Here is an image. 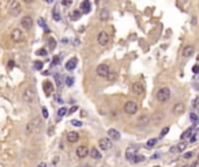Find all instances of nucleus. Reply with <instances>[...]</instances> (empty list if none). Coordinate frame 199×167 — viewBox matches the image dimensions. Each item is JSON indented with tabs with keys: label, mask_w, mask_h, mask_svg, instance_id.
Returning <instances> with one entry per match:
<instances>
[{
	"label": "nucleus",
	"mask_w": 199,
	"mask_h": 167,
	"mask_svg": "<svg viewBox=\"0 0 199 167\" xmlns=\"http://www.w3.org/2000/svg\"><path fill=\"white\" fill-rule=\"evenodd\" d=\"M170 95H171L170 89L168 87H162V88L159 89L156 97H157V100H159V102H167L170 99Z\"/></svg>",
	"instance_id": "f257e3e1"
},
{
	"label": "nucleus",
	"mask_w": 199,
	"mask_h": 167,
	"mask_svg": "<svg viewBox=\"0 0 199 167\" xmlns=\"http://www.w3.org/2000/svg\"><path fill=\"white\" fill-rule=\"evenodd\" d=\"M11 38H12V41H14L15 43H20V42H22L25 40V34H23V31H22L21 29L15 28V29L12 30V33H11Z\"/></svg>",
	"instance_id": "f03ea898"
},
{
	"label": "nucleus",
	"mask_w": 199,
	"mask_h": 167,
	"mask_svg": "<svg viewBox=\"0 0 199 167\" xmlns=\"http://www.w3.org/2000/svg\"><path fill=\"white\" fill-rule=\"evenodd\" d=\"M22 99L25 102H28V103H32L35 99V91L32 88V87H28L23 91V94H22Z\"/></svg>",
	"instance_id": "7ed1b4c3"
},
{
	"label": "nucleus",
	"mask_w": 199,
	"mask_h": 167,
	"mask_svg": "<svg viewBox=\"0 0 199 167\" xmlns=\"http://www.w3.org/2000/svg\"><path fill=\"white\" fill-rule=\"evenodd\" d=\"M109 68L106 64H100L97 66V74L101 78H108L109 77Z\"/></svg>",
	"instance_id": "20e7f679"
},
{
	"label": "nucleus",
	"mask_w": 199,
	"mask_h": 167,
	"mask_svg": "<svg viewBox=\"0 0 199 167\" xmlns=\"http://www.w3.org/2000/svg\"><path fill=\"white\" fill-rule=\"evenodd\" d=\"M8 12L13 16H18L19 14L21 13V5H20V2L19 1H12L11 5H10Z\"/></svg>",
	"instance_id": "39448f33"
},
{
	"label": "nucleus",
	"mask_w": 199,
	"mask_h": 167,
	"mask_svg": "<svg viewBox=\"0 0 199 167\" xmlns=\"http://www.w3.org/2000/svg\"><path fill=\"white\" fill-rule=\"evenodd\" d=\"M123 110L126 111L127 114H129V115H134V114H136V111H137V105H136L134 101H127V102L125 103Z\"/></svg>",
	"instance_id": "423d86ee"
},
{
	"label": "nucleus",
	"mask_w": 199,
	"mask_h": 167,
	"mask_svg": "<svg viewBox=\"0 0 199 167\" xmlns=\"http://www.w3.org/2000/svg\"><path fill=\"white\" fill-rule=\"evenodd\" d=\"M97 41L98 43L100 44V45H106L107 43L109 42V36H108V34H107L106 31H100L99 34H98V37H97Z\"/></svg>",
	"instance_id": "0eeeda50"
},
{
	"label": "nucleus",
	"mask_w": 199,
	"mask_h": 167,
	"mask_svg": "<svg viewBox=\"0 0 199 167\" xmlns=\"http://www.w3.org/2000/svg\"><path fill=\"white\" fill-rule=\"evenodd\" d=\"M98 144H99V147H100L103 151H107V150H109V149L112 147V140L109 138L99 139Z\"/></svg>",
	"instance_id": "6e6552de"
},
{
	"label": "nucleus",
	"mask_w": 199,
	"mask_h": 167,
	"mask_svg": "<svg viewBox=\"0 0 199 167\" xmlns=\"http://www.w3.org/2000/svg\"><path fill=\"white\" fill-rule=\"evenodd\" d=\"M132 89L134 94L140 95V94H142L145 92V86H143V84L141 83V81H135V83L133 84Z\"/></svg>",
	"instance_id": "1a4fd4ad"
},
{
	"label": "nucleus",
	"mask_w": 199,
	"mask_h": 167,
	"mask_svg": "<svg viewBox=\"0 0 199 167\" xmlns=\"http://www.w3.org/2000/svg\"><path fill=\"white\" fill-rule=\"evenodd\" d=\"M186 146H187V143H185V142H181V143H178L177 145H173V147L170 149V152L171 153L184 152L186 149Z\"/></svg>",
	"instance_id": "9d476101"
},
{
	"label": "nucleus",
	"mask_w": 199,
	"mask_h": 167,
	"mask_svg": "<svg viewBox=\"0 0 199 167\" xmlns=\"http://www.w3.org/2000/svg\"><path fill=\"white\" fill-rule=\"evenodd\" d=\"M21 26H22V28L27 29V30L32 29V27H33V19L30 16H27V15L23 16L21 19Z\"/></svg>",
	"instance_id": "9b49d317"
},
{
	"label": "nucleus",
	"mask_w": 199,
	"mask_h": 167,
	"mask_svg": "<svg viewBox=\"0 0 199 167\" xmlns=\"http://www.w3.org/2000/svg\"><path fill=\"white\" fill-rule=\"evenodd\" d=\"M136 149L134 147V146H129V147H127V150H126V159L128 160V161H133L134 160V158L136 157Z\"/></svg>",
	"instance_id": "f8f14e48"
},
{
	"label": "nucleus",
	"mask_w": 199,
	"mask_h": 167,
	"mask_svg": "<svg viewBox=\"0 0 199 167\" xmlns=\"http://www.w3.org/2000/svg\"><path fill=\"white\" fill-rule=\"evenodd\" d=\"M43 91L46 97H50L54 92V85L50 81H44L43 83Z\"/></svg>",
	"instance_id": "ddd939ff"
},
{
	"label": "nucleus",
	"mask_w": 199,
	"mask_h": 167,
	"mask_svg": "<svg viewBox=\"0 0 199 167\" xmlns=\"http://www.w3.org/2000/svg\"><path fill=\"white\" fill-rule=\"evenodd\" d=\"M77 63H78V59H77L76 57L70 58V59L65 63V69L68 70V71H72V70H75L76 69V66H77Z\"/></svg>",
	"instance_id": "4468645a"
},
{
	"label": "nucleus",
	"mask_w": 199,
	"mask_h": 167,
	"mask_svg": "<svg viewBox=\"0 0 199 167\" xmlns=\"http://www.w3.org/2000/svg\"><path fill=\"white\" fill-rule=\"evenodd\" d=\"M66 139H68L69 143H77L79 140V135L76 131H70L66 135Z\"/></svg>",
	"instance_id": "2eb2a0df"
},
{
	"label": "nucleus",
	"mask_w": 199,
	"mask_h": 167,
	"mask_svg": "<svg viewBox=\"0 0 199 167\" xmlns=\"http://www.w3.org/2000/svg\"><path fill=\"white\" fill-rule=\"evenodd\" d=\"M185 110V106H184V103H182V102H177L175 106H173V114L175 115H182L183 113Z\"/></svg>",
	"instance_id": "dca6fc26"
},
{
	"label": "nucleus",
	"mask_w": 199,
	"mask_h": 167,
	"mask_svg": "<svg viewBox=\"0 0 199 167\" xmlns=\"http://www.w3.org/2000/svg\"><path fill=\"white\" fill-rule=\"evenodd\" d=\"M89 149L85 146V145H82L79 147H77V150H76V154L79 157V158H85L87 154H89Z\"/></svg>",
	"instance_id": "f3484780"
},
{
	"label": "nucleus",
	"mask_w": 199,
	"mask_h": 167,
	"mask_svg": "<svg viewBox=\"0 0 199 167\" xmlns=\"http://www.w3.org/2000/svg\"><path fill=\"white\" fill-rule=\"evenodd\" d=\"M107 134H108V136H109V138L114 139V140H119L121 138V135H120V132L117 130V129H109L108 131H107Z\"/></svg>",
	"instance_id": "a211bd4d"
},
{
	"label": "nucleus",
	"mask_w": 199,
	"mask_h": 167,
	"mask_svg": "<svg viewBox=\"0 0 199 167\" xmlns=\"http://www.w3.org/2000/svg\"><path fill=\"white\" fill-rule=\"evenodd\" d=\"M80 9H82V13L84 14L90 13V11H91V4H90V1H87V0L83 1L80 4Z\"/></svg>",
	"instance_id": "6ab92c4d"
},
{
	"label": "nucleus",
	"mask_w": 199,
	"mask_h": 167,
	"mask_svg": "<svg viewBox=\"0 0 199 167\" xmlns=\"http://www.w3.org/2000/svg\"><path fill=\"white\" fill-rule=\"evenodd\" d=\"M193 52H195V48L192 45H187L183 50V56L186 57V58H189V57H191V56L193 55Z\"/></svg>",
	"instance_id": "aec40b11"
},
{
	"label": "nucleus",
	"mask_w": 199,
	"mask_h": 167,
	"mask_svg": "<svg viewBox=\"0 0 199 167\" xmlns=\"http://www.w3.org/2000/svg\"><path fill=\"white\" fill-rule=\"evenodd\" d=\"M99 19H100L101 21H107V20L109 19V12H108L107 8H103V9L100 11V13H99Z\"/></svg>",
	"instance_id": "412c9836"
},
{
	"label": "nucleus",
	"mask_w": 199,
	"mask_h": 167,
	"mask_svg": "<svg viewBox=\"0 0 199 167\" xmlns=\"http://www.w3.org/2000/svg\"><path fill=\"white\" fill-rule=\"evenodd\" d=\"M148 123H149V117L147 115L139 117V120H137V126H146Z\"/></svg>",
	"instance_id": "4be33fe9"
},
{
	"label": "nucleus",
	"mask_w": 199,
	"mask_h": 167,
	"mask_svg": "<svg viewBox=\"0 0 199 167\" xmlns=\"http://www.w3.org/2000/svg\"><path fill=\"white\" fill-rule=\"evenodd\" d=\"M55 80H56V84H57V87H58V88H61V87L63 86V84L65 83V78L63 79L62 74H59V73L55 74Z\"/></svg>",
	"instance_id": "5701e85b"
},
{
	"label": "nucleus",
	"mask_w": 199,
	"mask_h": 167,
	"mask_svg": "<svg viewBox=\"0 0 199 167\" xmlns=\"http://www.w3.org/2000/svg\"><path fill=\"white\" fill-rule=\"evenodd\" d=\"M90 155H91V158L95 159V160H99V159L101 158V154H100V152H99L95 147H92V149H91V151H90Z\"/></svg>",
	"instance_id": "b1692460"
},
{
	"label": "nucleus",
	"mask_w": 199,
	"mask_h": 167,
	"mask_svg": "<svg viewBox=\"0 0 199 167\" xmlns=\"http://www.w3.org/2000/svg\"><path fill=\"white\" fill-rule=\"evenodd\" d=\"M193 129H195V126H191V128H189V129L186 130L185 132H183V134H182V136H181V139L191 138V136H192V134H193Z\"/></svg>",
	"instance_id": "393cba45"
},
{
	"label": "nucleus",
	"mask_w": 199,
	"mask_h": 167,
	"mask_svg": "<svg viewBox=\"0 0 199 167\" xmlns=\"http://www.w3.org/2000/svg\"><path fill=\"white\" fill-rule=\"evenodd\" d=\"M53 19L55 21H57V22L61 21V19H62V17H61V13H59V9H58L57 7H55L53 9Z\"/></svg>",
	"instance_id": "a878e982"
},
{
	"label": "nucleus",
	"mask_w": 199,
	"mask_h": 167,
	"mask_svg": "<svg viewBox=\"0 0 199 167\" xmlns=\"http://www.w3.org/2000/svg\"><path fill=\"white\" fill-rule=\"evenodd\" d=\"M80 16H82V12L78 11V9H75L72 14H71V20H73V21H77V20H79Z\"/></svg>",
	"instance_id": "bb28decb"
},
{
	"label": "nucleus",
	"mask_w": 199,
	"mask_h": 167,
	"mask_svg": "<svg viewBox=\"0 0 199 167\" xmlns=\"http://www.w3.org/2000/svg\"><path fill=\"white\" fill-rule=\"evenodd\" d=\"M48 46H49L50 51L55 50V48H56V41H55L54 37H49V40H48Z\"/></svg>",
	"instance_id": "cd10ccee"
},
{
	"label": "nucleus",
	"mask_w": 199,
	"mask_h": 167,
	"mask_svg": "<svg viewBox=\"0 0 199 167\" xmlns=\"http://www.w3.org/2000/svg\"><path fill=\"white\" fill-rule=\"evenodd\" d=\"M66 113H68V108L66 107H62V108H59L58 111H57V115L59 116V117H63V116H65Z\"/></svg>",
	"instance_id": "c85d7f7f"
},
{
	"label": "nucleus",
	"mask_w": 199,
	"mask_h": 167,
	"mask_svg": "<svg viewBox=\"0 0 199 167\" xmlns=\"http://www.w3.org/2000/svg\"><path fill=\"white\" fill-rule=\"evenodd\" d=\"M143 160H145V155H142V154H136V157L134 158V160H133L132 163L137 164V163H141V161H143Z\"/></svg>",
	"instance_id": "c756f323"
},
{
	"label": "nucleus",
	"mask_w": 199,
	"mask_h": 167,
	"mask_svg": "<svg viewBox=\"0 0 199 167\" xmlns=\"http://www.w3.org/2000/svg\"><path fill=\"white\" fill-rule=\"evenodd\" d=\"M36 55L41 56V57H46V56H48V51H47L44 48H41V49H39V50L36 51Z\"/></svg>",
	"instance_id": "7c9ffc66"
},
{
	"label": "nucleus",
	"mask_w": 199,
	"mask_h": 167,
	"mask_svg": "<svg viewBox=\"0 0 199 167\" xmlns=\"http://www.w3.org/2000/svg\"><path fill=\"white\" fill-rule=\"evenodd\" d=\"M190 120L192 121V123H193V124H197V123H198V121H199L198 116H197L195 113H191V114H190Z\"/></svg>",
	"instance_id": "2f4dec72"
},
{
	"label": "nucleus",
	"mask_w": 199,
	"mask_h": 167,
	"mask_svg": "<svg viewBox=\"0 0 199 167\" xmlns=\"http://www.w3.org/2000/svg\"><path fill=\"white\" fill-rule=\"evenodd\" d=\"M198 137H199V129L198 130H196V132L191 136V138H190V143H195V142H197V140H198Z\"/></svg>",
	"instance_id": "473e14b6"
},
{
	"label": "nucleus",
	"mask_w": 199,
	"mask_h": 167,
	"mask_svg": "<svg viewBox=\"0 0 199 167\" xmlns=\"http://www.w3.org/2000/svg\"><path fill=\"white\" fill-rule=\"evenodd\" d=\"M34 68H35V70H37V71H41V70L43 69V63L41 60L34 62Z\"/></svg>",
	"instance_id": "72a5a7b5"
},
{
	"label": "nucleus",
	"mask_w": 199,
	"mask_h": 167,
	"mask_svg": "<svg viewBox=\"0 0 199 167\" xmlns=\"http://www.w3.org/2000/svg\"><path fill=\"white\" fill-rule=\"evenodd\" d=\"M65 84H66V86L71 87V86L75 84V79H73L72 77H65Z\"/></svg>",
	"instance_id": "f704fd0d"
},
{
	"label": "nucleus",
	"mask_w": 199,
	"mask_h": 167,
	"mask_svg": "<svg viewBox=\"0 0 199 167\" xmlns=\"http://www.w3.org/2000/svg\"><path fill=\"white\" fill-rule=\"evenodd\" d=\"M157 140H159L157 138H151V139H149V140L147 142V146H148V147H153V146H154V145H155V144L157 143Z\"/></svg>",
	"instance_id": "c9c22d12"
},
{
	"label": "nucleus",
	"mask_w": 199,
	"mask_h": 167,
	"mask_svg": "<svg viewBox=\"0 0 199 167\" xmlns=\"http://www.w3.org/2000/svg\"><path fill=\"white\" fill-rule=\"evenodd\" d=\"M37 23H39V26H41L44 30H48V26H47V23L44 22L43 19H39V22H37Z\"/></svg>",
	"instance_id": "e433bc0d"
},
{
	"label": "nucleus",
	"mask_w": 199,
	"mask_h": 167,
	"mask_svg": "<svg viewBox=\"0 0 199 167\" xmlns=\"http://www.w3.org/2000/svg\"><path fill=\"white\" fill-rule=\"evenodd\" d=\"M71 124L73 125V126H78V128H79V126L83 125V122H82V121H78V120H72V121H71Z\"/></svg>",
	"instance_id": "4c0bfd02"
},
{
	"label": "nucleus",
	"mask_w": 199,
	"mask_h": 167,
	"mask_svg": "<svg viewBox=\"0 0 199 167\" xmlns=\"http://www.w3.org/2000/svg\"><path fill=\"white\" fill-rule=\"evenodd\" d=\"M42 115L44 118H48L49 117V113H48V109L46 107H42Z\"/></svg>",
	"instance_id": "58836bf2"
},
{
	"label": "nucleus",
	"mask_w": 199,
	"mask_h": 167,
	"mask_svg": "<svg viewBox=\"0 0 199 167\" xmlns=\"http://www.w3.org/2000/svg\"><path fill=\"white\" fill-rule=\"evenodd\" d=\"M59 63V56H55L53 59V63H51V65L53 66H55V65H57Z\"/></svg>",
	"instance_id": "ea45409f"
},
{
	"label": "nucleus",
	"mask_w": 199,
	"mask_h": 167,
	"mask_svg": "<svg viewBox=\"0 0 199 167\" xmlns=\"http://www.w3.org/2000/svg\"><path fill=\"white\" fill-rule=\"evenodd\" d=\"M169 130H170V129H169V126L164 128V129H163V130L161 131V136H162V137H163V136H165V135H167V134L169 132Z\"/></svg>",
	"instance_id": "a19ab883"
},
{
	"label": "nucleus",
	"mask_w": 199,
	"mask_h": 167,
	"mask_svg": "<svg viewBox=\"0 0 199 167\" xmlns=\"http://www.w3.org/2000/svg\"><path fill=\"white\" fill-rule=\"evenodd\" d=\"M192 155H193V153H192V152H186V153H184L183 158H184V159H190Z\"/></svg>",
	"instance_id": "79ce46f5"
},
{
	"label": "nucleus",
	"mask_w": 199,
	"mask_h": 167,
	"mask_svg": "<svg viewBox=\"0 0 199 167\" xmlns=\"http://www.w3.org/2000/svg\"><path fill=\"white\" fill-rule=\"evenodd\" d=\"M71 4H72L71 0H68V1H66V0H63V1H62V5H63V6H70Z\"/></svg>",
	"instance_id": "37998d69"
},
{
	"label": "nucleus",
	"mask_w": 199,
	"mask_h": 167,
	"mask_svg": "<svg viewBox=\"0 0 199 167\" xmlns=\"http://www.w3.org/2000/svg\"><path fill=\"white\" fill-rule=\"evenodd\" d=\"M198 105H199V97H196V99L193 100V103H192V106H193V107H197Z\"/></svg>",
	"instance_id": "c03bdc74"
},
{
	"label": "nucleus",
	"mask_w": 199,
	"mask_h": 167,
	"mask_svg": "<svg viewBox=\"0 0 199 167\" xmlns=\"http://www.w3.org/2000/svg\"><path fill=\"white\" fill-rule=\"evenodd\" d=\"M192 71H193V73H197V74H199V66L198 65H195V66L192 68Z\"/></svg>",
	"instance_id": "a18cd8bd"
},
{
	"label": "nucleus",
	"mask_w": 199,
	"mask_h": 167,
	"mask_svg": "<svg viewBox=\"0 0 199 167\" xmlns=\"http://www.w3.org/2000/svg\"><path fill=\"white\" fill-rule=\"evenodd\" d=\"M55 100H56L58 103H63V100L61 99V97H59V95H55Z\"/></svg>",
	"instance_id": "49530a36"
},
{
	"label": "nucleus",
	"mask_w": 199,
	"mask_h": 167,
	"mask_svg": "<svg viewBox=\"0 0 199 167\" xmlns=\"http://www.w3.org/2000/svg\"><path fill=\"white\" fill-rule=\"evenodd\" d=\"M77 109H78V107H77V106H75V107H72V108H71V109L69 110V114H73V113H75V111L77 110Z\"/></svg>",
	"instance_id": "de8ad7c7"
},
{
	"label": "nucleus",
	"mask_w": 199,
	"mask_h": 167,
	"mask_svg": "<svg viewBox=\"0 0 199 167\" xmlns=\"http://www.w3.org/2000/svg\"><path fill=\"white\" fill-rule=\"evenodd\" d=\"M8 68H10V69H13L14 68V60H10V62H8Z\"/></svg>",
	"instance_id": "09e8293b"
},
{
	"label": "nucleus",
	"mask_w": 199,
	"mask_h": 167,
	"mask_svg": "<svg viewBox=\"0 0 199 167\" xmlns=\"http://www.w3.org/2000/svg\"><path fill=\"white\" fill-rule=\"evenodd\" d=\"M48 135H49V136H51V135H54V126H50V128H49V131H48Z\"/></svg>",
	"instance_id": "8fccbe9b"
},
{
	"label": "nucleus",
	"mask_w": 199,
	"mask_h": 167,
	"mask_svg": "<svg viewBox=\"0 0 199 167\" xmlns=\"http://www.w3.org/2000/svg\"><path fill=\"white\" fill-rule=\"evenodd\" d=\"M192 167H199V160H197V161H195V163L192 164Z\"/></svg>",
	"instance_id": "3c124183"
},
{
	"label": "nucleus",
	"mask_w": 199,
	"mask_h": 167,
	"mask_svg": "<svg viewBox=\"0 0 199 167\" xmlns=\"http://www.w3.org/2000/svg\"><path fill=\"white\" fill-rule=\"evenodd\" d=\"M37 167H47V164H46V163H40V164L37 165Z\"/></svg>",
	"instance_id": "603ef678"
},
{
	"label": "nucleus",
	"mask_w": 199,
	"mask_h": 167,
	"mask_svg": "<svg viewBox=\"0 0 199 167\" xmlns=\"http://www.w3.org/2000/svg\"><path fill=\"white\" fill-rule=\"evenodd\" d=\"M157 157H159V153H155V154L151 157V159H157Z\"/></svg>",
	"instance_id": "864d4df0"
},
{
	"label": "nucleus",
	"mask_w": 199,
	"mask_h": 167,
	"mask_svg": "<svg viewBox=\"0 0 199 167\" xmlns=\"http://www.w3.org/2000/svg\"><path fill=\"white\" fill-rule=\"evenodd\" d=\"M57 163H58V157H56V159H54L53 164L55 165V164H57Z\"/></svg>",
	"instance_id": "5fc2aeb1"
},
{
	"label": "nucleus",
	"mask_w": 199,
	"mask_h": 167,
	"mask_svg": "<svg viewBox=\"0 0 199 167\" xmlns=\"http://www.w3.org/2000/svg\"><path fill=\"white\" fill-rule=\"evenodd\" d=\"M182 167H192V166H190V165H184V166H182Z\"/></svg>",
	"instance_id": "6e6d98bb"
},
{
	"label": "nucleus",
	"mask_w": 199,
	"mask_h": 167,
	"mask_svg": "<svg viewBox=\"0 0 199 167\" xmlns=\"http://www.w3.org/2000/svg\"><path fill=\"white\" fill-rule=\"evenodd\" d=\"M198 160H199V154H198Z\"/></svg>",
	"instance_id": "4d7b16f0"
}]
</instances>
